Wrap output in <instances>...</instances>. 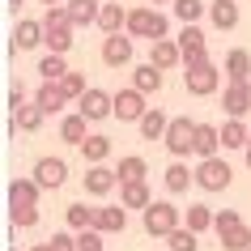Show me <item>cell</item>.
<instances>
[{"instance_id":"b9f144b4","label":"cell","mask_w":251,"mask_h":251,"mask_svg":"<svg viewBox=\"0 0 251 251\" xmlns=\"http://www.w3.org/2000/svg\"><path fill=\"white\" fill-rule=\"evenodd\" d=\"M102 238L98 230H85V234H77V251H102Z\"/></svg>"},{"instance_id":"cb8c5ba5","label":"cell","mask_w":251,"mask_h":251,"mask_svg":"<svg viewBox=\"0 0 251 251\" xmlns=\"http://www.w3.org/2000/svg\"><path fill=\"white\" fill-rule=\"evenodd\" d=\"M68 17H73V26H98L102 0H68Z\"/></svg>"},{"instance_id":"4fadbf2b","label":"cell","mask_w":251,"mask_h":251,"mask_svg":"<svg viewBox=\"0 0 251 251\" xmlns=\"http://www.w3.org/2000/svg\"><path fill=\"white\" fill-rule=\"evenodd\" d=\"M77 111L90 119V124H98V119L115 115V94H106V90H98V85H90V94L77 102Z\"/></svg>"},{"instance_id":"603a6c76","label":"cell","mask_w":251,"mask_h":251,"mask_svg":"<svg viewBox=\"0 0 251 251\" xmlns=\"http://www.w3.org/2000/svg\"><path fill=\"white\" fill-rule=\"evenodd\" d=\"M115 175H119V187H124V183H145V175H149V162L141 158V153H128V158H119Z\"/></svg>"},{"instance_id":"74e56055","label":"cell","mask_w":251,"mask_h":251,"mask_svg":"<svg viewBox=\"0 0 251 251\" xmlns=\"http://www.w3.org/2000/svg\"><path fill=\"white\" fill-rule=\"evenodd\" d=\"M60 94H64L68 102H81V98L90 94V85H85V77H81V73H68V77L60 81Z\"/></svg>"},{"instance_id":"9c48e42d","label":"cell","mask_w":251,"mask_h":251,"mask_svg":"<svg viewBox=\"0 0 251 251\" xmlns=\"http://www.w3.org/2000/svg\"><path fill=\"white\" fill-rule=\"evenodd\" d=\"M222 111H226V119H243L251 111V81H226Z\"/></svg>"},{"instance_id":"8fae6325","label":"cell","mask_w":251,"mask_h":251,"mask_svg":"<svg viewBox=\"0 0 251 251\" xmlns=\"http://www.w3.org/2000/svg\"><path fill=\"white\" fill-rule=\"evenodd\" d=\"M81 183H85V196L102 200L119 187V175H115V166H85V179Z\"/></svg>"},{"instance_id":"d6a6232c","label":"cell","mask_w":251,"mask_h":251,"mask_svg":"<svg viewBox=\"0 0 251 251\" xmlns=\"http://www.w3.org/2000/svg\"><path fill=\"white\" fill-rule=\"evenodd\" d=\"M39 73H43V81H55V85H60V81H64L73 68H68L64 55H51V51H47V55L39 60Z\"/></svg>"},{"instance_id":"d590c367","label":"cell","mask_w":251,"mask_h":251,"mask_svg":"<svg viewBox=\"0 0 251 251\" xmlns=\"http://www.w3.org/2000/svg\"><path fill=\"white\" fill-rule=\"evenodd\" d=\"M204 13H209V4H204V0H175V17H179L183 26H196Z\"/></svg>"},{"instance_id":"30bf717a","label":"cell","mask_w":251,"mask_h":251,"mask_svg":"<svg viewBox=\"0 0 251 251\" xmlns=\"http://www.w3.org/2000/svg\"><path fill=\"white\" fill-rule=\"evenodd\" d=\"M30 179H34L43 192H55V187H64V179H68V162L64 158H39L34 171H30Z\"/></svg>"},{"instance_id":"c3c4849f","label":"cell","mask_w":251,"mask_h":251,"mask_svg":"<svg viewBox=\"0 0 251 251\" xmlns=\"http://www.w3.org/2000/svg\"><path fill=\"white\" fill-rule=\"evenodd\" d=\"M247 171H251V145H247Z\"/></svg>"},{"instance_id":"f35d334b","label":"cell","mask_w":251,"mask_h":251,"mask_svg":"<svg viewBox=\"0 0 251 251\" xmlns=\"http://www.w3.org/2000/svg\"><path fill=\"white\" fill-rule=\"evenodd\" d=\"M200 234H192V230H187V226H179V230H175L171 238H166V247L171 251H200V243H196Z\"/></svg>"},{"instance_id":"277c9868","label":"cell","mask_w":251,"mask_h":251,"mask_svg":"<svg viewBox=\"0 0 251 251\" xmlns=\"http://www.w3.org/2000/svg\"><path fill=\"white\" fill-rule=\"evenodd\" d=\"M166 17L158 13V9H149V4H141V9H128V34L132 39H149V43H162V39H171L166 34Z\"/></svg>"},{"instance_id":"8d00e7d4","label":"cell","mask_w":251,"mask_h":251,"mask_svg":"<svg viewBox=\"0 0 251 251\" xmlns=\"http://www.w3.org/2000/svg\"><path fill=\"white\" fill-rule=\"evenodd\" d=\"M43 115H47V111H43L39 102H30V106H22V111L13 115V124L22 128V132H39V128H43Z\"/></svg>"},{"instance_id":"d4e9b609","label":"cell","mask_w":251,"mask_h":251,"mask_svg":"<svg viewBox=\"0 0 251 251\" xmlns=\"http://www.w3.org/2000/svg\"><path fill=\"white\" fill-rule=\"evenodd\" d=\"M247 145H251V128L243 119H226L222 124V149H243L247 153Z\"/></svg>"},{"instance_id":"bcb514c9","label":"cell","mask_w":251,"mask_h":251,"mask_svg":"<svg viewBox=\"0 0 251 251\" xmlns=\"http://www.w3.org/2000/svg\"><path fill=\"white\" fill-rule=\"evenodd\" d=\"M30 251H51V243H34V247H30Z\"/></svg>"},{"instance_id":"3957f363","label":"cell","mask_w":251,"mask_h":251,"mask_svg":"<svg viewBox=\"0 0 251 251\" xmlns=\"http://www.w3.org/2000/svg\"><path fill=\"white\" fill-rule=\"evenodd\" d=\"M43 30H47V51L51 55H68V47H73V17H68V4H60V9H47L43 13Z\"/></svg>"},{"instance_id":"5b68a950","label":"cell","mask_w":251,"mask_h":251,"mask_svg":"<svg viewBox=\"0 0 251 251\" xmlns=\"http://www.w3.org/2000/svg\"><path fill=\"white\" fill-rule=\"evenodd\" d=\"M162 145L171 149L175 162H183L187 153H196V124H192L187 115H175L171 128H166V141H162Z\"/></svg>"},{"instance_id":"52a82bcc","label":"cell","mask_w":251,"mask_h":251,"mask_svg":"<svg viewBox=\"0 0 251 251\" xmlns=\"http://www.w3.org/2000/svg\"><path fill=\"white\" fill-rule=\"evenodd\" d=\"M196 183L204 187V192H226V187L234 183V171H230V162H226V158L196 162Z\"/></svg>"},{"instance_id":"2e32d148","label":"cell","mask_w":251,"mask_h":251,"mask_svg":"<svg viewBox=\"0 0 251 251\" xmlns=\"http://www.w3.org/2000/svg\"><path fill=\"white\" fill-rule=\"evenodd\" d=\"M94 230H98V234H119V230H128V209H124V204H102V209H94Z\"/></svg>"},{"instance_id":"6da1fadb","label":"cell","mask_w":251,"mask_h":251,"mask_svg":"<svg viewBox=\"0 0 251 251\" xmlns=\"http://www.w3.org/2000/svg\"><path fill=\"white\" fill-rule=\"evenodd\" d=\"M213 230H217V238H222V251H251V226L243 222L238 209H217Z\"/></svg>"},{"instance_id":"f6af8a7d","label":"cell","mask_w":251,"mask_h":251,"mask_svg":"<svg viewBox=\"0 0 251 251\" xmlns=\"http://www.w3.org/2000/svg\"><path fill=\"white\" fill-rule=\"evenodd\" d=\"M22 4H26V0H9V9H13V13H22Z\"/></svg>"},{"instance_id":"ab89813d","label":"cell","mask_w":251,"mask_h":251,"mask_svg":"<svg viewBox=\"0 0 251 251\" xmlns=\"http://www.w3.org/2000/svg\"><path fill=\"white\" fill-rule=\"evenodd\" d=\"M47 243H51V251H77V234L73 230H55Z\"/></svg>"},{"instance_id":"d6986e66","label":"cell","mask_w":251,"mask_h":251,"mask_svg":"<svg viewBox=\"0 0 251 251\" xmlns=\"http://www.w3.org/2000/svg\"><path fill=\"white\" fill-rule=\"evenodd\" d=\"M90 119H85V115H81V111H73V115H64V119H60V141H68V145H85V141H90Z\"/></svg>"},{"instance_id":"9a60e30c","label":"cell","mask_w":251,"mask_h":251,"mask_svg":"<svg viewBox=\"0 0 251 251\" xmlns=\"http://www.w3.org/2000/svg\"><path fill=\"white\" fill-rule=\"evenodd\" d=\"M39 192L43 187L34 183L30 175L13 179V183H9V209H39Z\"/></svg>"},{"instance_id":"f1b7e54d","label":"cell","mask_w":251,"mask_h":251,"mask_svg":"<svg viewBox=\"0 0 251 251\" xmlns=\"http://www.w3.org/2000/svg\"><path fill=\"white\" fill-rule=\"evenodd\" d=\"M81 158H85V166H106V158H111V136L94 132L85 145H81Z\"/></svg>"},{"instance_id":"ffe728a7","label":"cell","mask_w":251,"mask_h":251,"mask_svg":"<svg viewBox=\"0 0 251 251\" xmlns=\"http://www.w3.org/2000/svg\"><path fill=\"white\" fill-rule=\"evenodd\" d=\"M162 183H166V192H171V196H183L187 187L196 183V171H192L187 162H171V166H166V175H162Z\"/></svg>"},{"instance_id":"ba28073f","label":"cell","mask_w":251,"mask_h":251,"mask_svg":"<svg viewBox=\"0 0 251 251\" xmlns=\"http://www.w3.org/2000/svg\"><path fill=\"white\" fill-rule=\"evenodd\" d=\"M175 43H179V51H183V68H196V64L209 60V39H204L200 26H183Z\"/></svg>"},{"instance_id":"8992f818","label":"cell","mask_w":251,"mask_h":251,"mask_svg":"<svg viewBox=\"0 0 251 251\" xmlns=\"http://www.w3.org/2000/svg\"><path fill=\"white\" fill-rule=\"evenodd\" d=\"M183 90L192 94V98H209V94H217V90H222V68L213 64V60L187 68V73H183Z\"/></svg>"},{"instance_id":"836d02e7","label":"cell","mask_w":251,"mask_h":251,"mask_svg":"<svg viewBox=\"0 0 251 251\" xmlns=\"http://www.w3.org/2000/svg\"><path fill=\"white\" fill-rule=\"evenodd\" d=\"M149 204H153L149 183H124V209H141V213H145Z\"/></svg>"},{"instance_id":"e575fe53","label":"cell","mask_w":251,"mask_h":251,"mask_svg":"<svg viewBox=\"0 0 251 251\" xmlns=\"http://www.w3.org/2000/svg\"><path fill=\"white\" fill-rule=\"evenodd\" d=\"M64 217H68V230H73V234H85V230H94V209H90V204H68Z\"/></svg>"},{"instance_id":"f546056e","label":"cell","mask_w":251,"mask_h":251,"mask_svg":"<svg viewBox=\"0 0 251 251\" xmlns=\"http://www.w3.org/2000/svg\"><path fill=\"white\" fill-rule=\"evenodd\" d=\"M209 22L217 30H234L238 26V0H213L209 4Z\"/></svg>"},{"instance_id":"83f0119b","label":"cell","mask_w":251,"mask_h":251,"mask_svg":"<svg viewBox=\"0 0 251 251\" xmlns=\"http://www.w3.org/2000/svg\"><path fill=\"white\" fill-rule=\"evenodd\" d=\"M98 30H102L106 39H111V34H128V13H124V4H102Z\"/></svg>"},{"instance_id":"60d3db41","label":"cell","mask_w":251,"mask_h":251,"mask_svg":"<svg viewBox=\"0 0 251 251\" xmlns=\"http://www.w3.org/2000/svg\"><path fill=\"white\" fill-rule=\"evenodd\" d=\"M9 217H13V226H22V230H34V226H39V209H9Z\"/></svg>"},{"instance_id":"7a4b0ae2","label":"cell","mask_w":251,"mask_h":251,"mask_svg":"<svg viewBox=\"0 0 251 251\" xmlns=\"http://www.w3.org/2000/svg\"><path fill=\"white\" fill-rule=\"evenodd\" d=\"M141 226H145L149 238H171L179 226H183V209L171 204V200H153L145 213H141Z\"/></svg>"},{"instance_id":"7402d4cb","label":"cell","mask_w":251,"mask_h":251,"mask_svg":"<svg viewBox=\"0 0 251 251\" xmlns=\"http://www.w3.org/2000/svg\"><path fill=\"white\" fill-rule=\"evenodd\" d=\"M136 128H141V136H145V141H166V128H171V115H166L162 106H149V115L141 119Z\"/></svg>"},{"instance_id":"1f68e13d","label":"cell","mask_w":251,"mask_h":251,"mask_svg":"<svg viewBox=\"0 0 251 251\" xmlns=\"http://www.w3.org/2000/svg\"><path fill=\"white\" fill-rule=\"evenodd\" d=\"M34 102H39L43 111H47V115H60V111L68 106V98L60 94V85H55V81H43V85H39V94H34Z\"/></svg>"},{"instance_id":"e0dca14e","label":"cell","mask_w":251,"mask_h":251,"mask_svg":"<svg viewBox=\"0 0 251 251\" xmlns=\"http://www.w3.org/2000/svg\"><path fill=\"white\" fill-rule=\"evenodd\" d=\"M196 158H222V128L217 124H196Z\"/></svg>"},{"instance_id":"ee69618b","label":"cell","mask_w":251,"mask_h":251,"mask_svg":"<svg viewBox=\"0 0 251 251\" xmlns=\"http://www.w3.org/2000/svg\"><path fill=\"white\" fill-rule=\"evenodd\" d=\"M39 4H47V9H60V4H68V0H39Z\"/></svg>"},{"instance_id":"7bdbcfd3","label":"cell","mask_w":251,"mask_h":251,"mask_svg":"<svg viewBox=\"0 0 251 251\" xmlns=\"http://www.w3.org/2000/svg\"><path fill=\"white\" fill-rule=\"evenodd\" d=\"M22 106H30V102H26V90H9V111L17 115Z\"/></svg>"},{"instance_id":"5bb4252c","label":"cell","mask_w":251,"mask_h":251,"mask_svg":"<svg viewBox=\"0 0 251 251\" xmlns=\"http://www.w3.org/2000/svg\"><path fill=\"white\" fill-rule=\"evenodd\" d=\"M102 64L106 68L132 64V34H111V39H102Z\"/></svg>"},{"instance_id":"ac0fdd59","label":"cell","mask_w":251,"mask_h":251,"mask_svg":"<svg viewBox=\"0 0 251 251\" xmlns=\"http://www.w3.org/2000/svg\"><path fill=\"white\" fill-rule=\"evenodd\" d=\"M39 43H47V30H43V22H34V17H22L13 30V51H30V47H39Z\"/></svg>"},{"instance_id":"44dd1931","label":"cell","mask_w":251,"mask_h":251,"mask_svg":"<svg viewBox=\"0 0 251 251\" xmlns=\"http://www.w3.org/2000/svg\"><path fill=\"white\" fill-rule=\"evenodd\" d=\"M149 64L162 68V73H166V68H175V64H183V51H179V43H175V39L153 43V47H149Z\"/></svg>"},{"instance_id":"484cf974","label":"cell","mask_w":251,"mask_h":251,"mask_svg":"<svg viewBox=\"0 0 251 251\" xmlns=\"http://www.w3.org/2000/svg\"><path fill=\"white\" fill-rule=\"evenodd\" d=\"M226 81H251V51L234 47V51H226Z\"/></svg>"},{"instance_id":"4316f807","label":"cell","mask_w":251,"mask_h":251,"mask_svg":"<svg viewBox=\"0 0 251 251\" xmlns=\"http://www.w3.org/2000/svg\"><path fill=\"white\" fill-rule=\"evenodd\" d=\"M162 81H166V77H162V68H153V64H136L132 68V90H141L145 98L162 90Z\"/></svg>"},{"instance_id":"7dc6e473","label":"cell","mask_w":251,"mask_h":251,"mask_svg":"<svg viewBox=\"0 0 251 251\" xmlns=\"http://www.w3.org/2000/svg\"><path fill=\"white\" fill-rule=\"evenodd\" d=\"M149 4H175V0H149Z\"/></svg>"},{"instance_id":"7c38bea8","label":"cell","mask_w":251,"mask_h":251,"mask_svg":"<svg viewBox=\"0 0 251 251\" xmlns=\"http://www.w3.org/2000/svg\"><path fill=\"white\" fill-rule=\"evenodd\" d=\"M149 115V106H145V94L141 90H119L115 94V119H124V124H141V119Z\"/></svg>"},{"instance_id":"4dcf8cb0","label":"cell","mask_w":251,"mask_h":251,"mask_svg":"<svg viewBox=\"0 0 251 251\" xmlns=\"http://www.w3.org/2000/svg\"><path fill=\"white\" fill-rule=\"evenodd\" d=\"M213 222H217V209H209V204H192V209H183V226L192 230V234L213 230Z\"/></svg>"}]
</instances>
